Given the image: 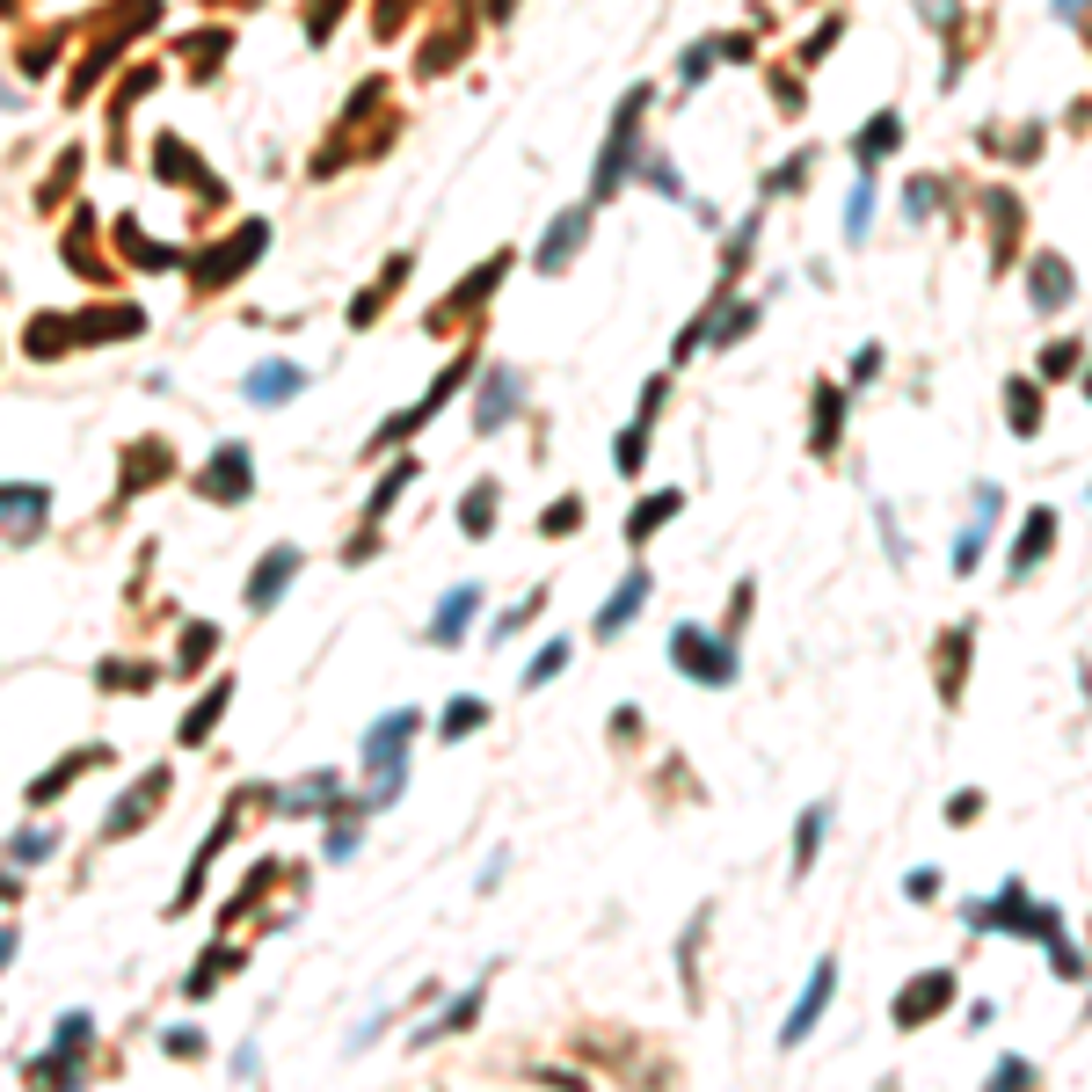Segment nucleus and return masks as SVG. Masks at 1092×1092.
Masks as SVG:
<instances>
[{"label":"nucleus","instance_id":"obj_7","mask_svg":"<svg viewBox=\"0 0 1092 1092\" xmlns=\"http://www.w3.org/2000/svg\"><path fill=\"white\" fill-rule=\"evenodd\" d=\"M670 655H678V663H700V678H707V685H721V678H728V648H707L700 634H678V641H670Z\"/></svg>","mask_w":1092,"mask_h":1092},{"label":"nucleus","instance_id":"obj_5","mask_svg":"<svg viewBox=\"0 0 1092 1092\" xmlns=\"http://www.w3.org/2000/svg\"><path fill=\"white\" fill-rule=\"evenodd\" d=\"M292 568H299V554H292V547H277V554L263 561V575L248 582V605H256V612H270V605H277V591L292 582Z\"/></svg>","mask_w":1092,"mask_h":1092},{"label":"nucleus","instance_id":"obj_1","mask_svg":"<svg viewBox=\"0 0 1092 1092\" xmlns=\"http://www.w3.org/2000/svg\"><path fill=\"white\" fill-rule=\"evenodd\" d=\"M44 511H51V495H44V488H15V481L0 488V525H8L15 539H30V532L44 525Z\"/></svg>","mask_w":1092,"mask_h":1092},{"label":"nucleus","instance_id":"obj_16","mask_svg":"<svg viewBox=\"0 0 1092 1092\" xmlns=\"http://www.w3.org/2000/svg\"><path fill=\"white\" fill-rule=\"evenodd\" d=\"M889 146H896V117H874V124H867V139H860V160H881Z\"/></svg>","mask_w":1092,"mask_h":1092},{"label":"nucleus","instance_id":"obj_21","mask_svg":"<svg viewBox=\"0 0 1092 1092\" xmlns=\"http://www.w3.org/2000/svg\"><path fill=\"white\" fill-rule=\"evenodd\" d=\"M8 954H15V933H8V926H0V962H8Z\"/></svg>","mask_w":1092,"mask_h":1092},{"label":"nucleus","instance_id":"obj_12","mask_svg":"<svg viewBox=\"0 0 1092 1092\" xmlns=\"http://www.w3.org/2000/svg\"><path fill=\"white\" fill-rule=\"evenodd\" d=\"M335 794H343V787H335V780H328V773H313V780H299V787H292V794H285V808H328V801H335Z\"/></svg>","mask_w":1092,"mask_h":1092},{"label":"nucleus","instance_id":"obj_4","mask_svg":"<svg viewBox=\"0 0 1092 1092\" xmlns=\"http://www.w3.org/2000/svg\"><path fill=\"white\" fill-rule=\"evenodd\" d=\"M160 794H167V773H146V780H139V787H131V801H124V808H110V816H103V837H124V830H131V823H139V816H146V808H153V801H160Z\"/></svg>","mask_w":1092,"mask_h":1092},{"label":"nucleus","instance_id":"obj_18","mask_svg":"<svg viewBox=\"0 0 1092 1092\" xmlns=\"http://www.w3.org/2000/svg\"><path fill=\"white\" fill-rule=\"evenodd\" d=\"M15 860H23V867L51 860V830H23V837H15Z\"/></svg>","mask_w":1092,"mask_h":1092},{"label":"nucleus","instance_id":"obj_19","mask_svg":"<svg viewBox=\"0 0 1092 1092\" xmlns=\"http://www.w3.org/2000/svg\"><path fill=\"white\" fill-rule=\"evenodd\" d=\"M561 663H568V641H554V648H539V663L525 670V685H547V678H554V670H561Z\"/></svg>","mask_w":1092,"mask_h":1092},{"label":"nucleus","instance_id":"obj_3","mask_svg":"<svg viewBox=\"0 0 1092 1092\" xmlns=\"http://www.w3.org/2000/svg\"><path fill=\"white\" fill-rule=\"evenodd\" d=\"M415 736V714L401 707V714H386V721H372V736H365V765L372 773H386V758H401V743Z\"/></svg>","mask_w":1092,"mask_h":1092},{"label":"nucleus","instance_id":"obj_14","mask_svg":"<svg viewBox=\"0 0 1092 1092\" xmlns=\"http://www.w3.org/2000/svg\"><path fill=\"white\" fill-rule=\"evenodd\" d=\"M641 591H648V575H634V582H627V591H619V598L605 605V619H598V634H619V627H627V612L641 605Z\"/></svg>","mask_w":1092,"mask_h":1092},{"label":"nucleus","instance_id":"obj_9","mask_svg":"<svg viewBox=\"0 0 1092 1092\" xmlns=\"http://www.w3.org/2000/svg\"><path fill=\"white\" fill-rule=\"evenodd\" d=\"M502 408H518V379H511V372H495V379H488V393H481V415H474V423H481V430H495V423H502Z\"/></svg>","mask_w":1092,"mask_h":1092},{"label":"nucleus","instance_id":"obj_6","mask_svg":"<svg viewBox=\"0 0 1092 1092\" xmlns=\"http://www.w3.org/2000/svg\"><path fill=\"white\" fill-rule=\"evenodd\" d=\"M306 379H299V365H256L248 372V401H292Z\"/></svg>","mask_w":1092,"mask_h":1092},{"label":"nucleus","instance_id":"obj_2","mask_svg":"<svg viewBox=\"0 0 1092 1092\" xmlns=\"http://www.w3.org/2000/svg\"><path fill=\"white\" fill-rule=\"evenodd\" d=\"M197 488H204V495H219V502H240V495H248V452H240V445H226V452L204 466V481H197Z\"/></svg>","mask_w":1092,"mask_h":1092},{"label":"nucleus","instance_id":"obj_15","mask_svg":"<svg viewBox=\"0 0 1092 1092\" xmlns=\"http://www.w3.org/2000/svg\"><path fill=\"white\" fill-rule=\"evenodd\" d=\"M88 765H96V750H80V758H66V765H59V773H51V780H37V787H30V801H37V808H44V801H51V794H59V787H66V780H73V773H88Z\"/></svg>","mask_w":1092,"mask_h":1092},{"label":"nucleus","instance_id":"obj_11","mask_svg":"<svg viewBox=\"0 0 1092 1092\" xmlns=\"http://www.w3.org/2000/svg\"><path fill=\"white\" fill-rule=\"evenodd\" d=\"M582 226H591V219H582V212H568V219H561V226H554V233H547V256H539V270H554V263H561V256H568V248H575V240H582Z\"/></svg>","mask_w":1092,"mask_h":1092},{"label":"nucleus","instance_id":"obj_20","mask_svg":"<svg viewBox=\"0 0 1092 1092\" xmlns=\"http://www.w3.org/2000/svg\"><path fill=\"white\" fill-rule=\"evenodd\" d=\"M226 969H233V954H204V969H197V976H190V990H197V997H204V990H212V983H219V976H226Z\"/></svg>","mask_w":1092,"mask_h":1092},{"label":"nucleus","instance_id":"obj_17","mask_svg":"<svg viewBox=\"0 0 1092 1092\" xmlns=\"http://www.w3.org/2000/svg\"><path fill=\"white\" fill-rule=\"evenodd\" d=\"M488 721V707L481 700H459V707H445V736H459V728H481Z\"/></svg>","mask_w":1092,"mask_h":1092},{"label":"nucleus","instance_id":"obj_8","mask_svg":"<svg viewBox=\"0 0 1092 1092\" xmlns=\"http://www.w3.org/2000/svg\"><path fill=\"white\" fill-rule=\"evenodd\" d=\"M474 598H481L474 582H466V591H452V598L438 605V627H430V641H459V634H466V612H474Z\"/></svg>","mask_w":1092,"mask_h":1092},{"label":"nucleus","instance_id":"obj_13","mask_svg":"<svg viewBox=\"0 0 1092 1092\" xmlns=\"http://www.w3.org/2000/svg\"><path fill=\"white\" fill-rule=\"evenodd\" d=\"M226 692H233V685H219V692H204V700L190 707V721H183V743H204V728H212V721H219V707H226Z\"/></svg>","mask_w":1092,"mask_h":1092},{"label":"nucleus","instance_id":"obj_10","mask_svg":"<svg viewBox=\"0 0 1092 1092\" xmlns=\"http://www.w3.org/2000/svg\"><path fill=\"white\" fill-rule=\"evenodd\" d=\"M823 997H830V969H816V983H808V997L794 1005V1020H787V1042H801V1034H808V1020L823 1013Z\"/></svg>","mask_w":1092,"mask_h":1092}]
</instances>
